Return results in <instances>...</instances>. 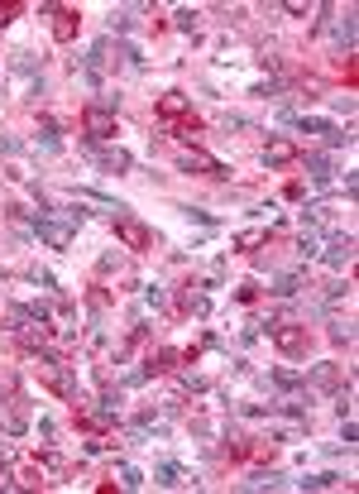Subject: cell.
<instances>
[{"mask_svg": "<svg viewBox=\"0 0 359 494\" xmlns=\"http://www.w3.org/2000/svg\"><path fill=\"white\" fill-rule=\"evenodd\" d=\"M182 115H192L187 110V96L182 91H163L158 96V120H182Z\"/></svg>", "mask_w": 359, "mask_h": 494, "instance_id": "30bf717a", "label": "cell"}, {"mask_svg": "<svg viewBox=\"0 0 359 494\" xmlns=\"http://www.w3.org/2000/svg\"><path fill=\"white\" fill-rule=\"evenodd\" d=\"M196 20H201L196 10H177V29H182V34H196Z\"/></svg>", "mask_w": 359, "mask_h": 494, "instance_id": "cb8c5ba5", "label": "cell"}, {"mask_svg": "<svg viewBox=\"0 0 359 494\" xmlns=\"http://www.w3.org/2000/svg\"><path fill=\"white\" fill-rule=\"evenodd\" d=\"M34 235H39L48 249H67L72 240H77V230H72V226H62V221H53L48 212H39V216H34Z\"/></svg>", "mask_w": 359, "mask_h": 494, "instance_id": "3957f363", "label": "cell"}, {"mask_svg": "<svg viewBox=\"0 0 359 494\" xmlns=\"http://www.w3.org/2000/svg\"><path fill=\"white\" fill-rule=\"evenodd\" d=\"M82 130L96 139V144H101V139H111V135H115V110H106V106H86V110H82Z\"/></svg>", "mask_w": 359, "mask_h": 494, "instance_id": "52a82bcc", "label": "cell"}, {"mask_svg": "<svg viewBox=\"0 0 359 494\" xmlns=\"http://www.w3.org/2000/svg\"><path fill=\"white\" fill-rule=\"evenodd\" d=\"M297 254H302V259H316V254H321V240H316V235L306 230L302 240H297Z\"/></svg>", "mask_w": 359, "mask_h": 494, "instance_id": "7402d4cb", "label": "cell"}, {"mask_svg": "<svg viewBox=\"0 0 359 494\" xmlns=\"http://www.w3.org/2000/svg\"><path fill=\"white\" fill-rule=\"evenodd\" d=\"M259 298V283H240V288H235V302H254Z\"/></svg>", "mask_w": 359, "mask_h": 494, "instance_id": "83f0119b", "label": "cell"}, {"mask_svg": "<svg viewBox=\"0 0 359 494\" xmlns=\"http://www.w3.org/2000/svg\"><path fill=\"white\" fill-rule=\"evenodd\" d=\"M269 240V230H245V235H235V249H259Z\"/></svg>", "mask_w": 359, "mask_h": 494, "instance_id": "44dd1931", "label": "cell"}, {"mask_svg": "<svg viewBox=\"0 0 359 494\" xmlns=\"http://www.w3.org/2000/svg\"><path fill=\"white\" fill-rule=\"evenodd\" d=\"M177 168H182V173H206V178H230V168L221 164V159H211V154H206V149H187V154H182V159H177Z\"/></svg>", "mask_w": 359, "mask_h": 494, "instance_id": "8992f818", "label": "cell"}, {"mask_svg": "<svg viewBox=\"0 0 359 494\" xmlns=\"http://www.w3.org/2000/svg\"><path fill=\"white\" fill-rule=\"evenodd\" d=\"M86 154H91V164L106 168V173H130V168H135V159H130L120 144H96V139H86Z\"/></svg>", "mask_w": 359, "mask_h": 494, "instance_id": "7a4b0ae2", "label": "cell"}, {"mask_svg": "<svg viewBox=\"0 0 359 494\" xmlns=\"http://www.w3.org/2000/svg\"><path fill=\"white\" fill-rule=\"evenodd\" d=\"M269 384L283 389V394H292V389L306 384V375H297V370H269Z\"/></svg>", "mask_w": 359, "mask_h": 494, "instance_id": "7c38bea8", "label": "cell"}, {"mask_svg": "<svg viewBox=\"0 0 359 494\" xmlns=\"http://www.w3.org/2000/svg\"><path fill=\"white\" fill-rule=\"evenodd\" d=\"M34 370H39V379L53 389V394H62V398H77V375L62 365V360H53V356H39L34 360Z\"/></svg>", "mask_w": 359, "mask_h": 494, "instance_id": "6da1fadb", "label": "cell"}, {"mask_svg": "<svg viewBox=\"0 0 359 494\" xmlns=\"http://www.w3.org/2000/svg\"><path fill=\"white\" fill-rule=\"evenodd\" d=\"M355 259V235H331V245H326V264L331 269H345Z\"/></svg>", "mask_w": 359, "mask_h": 494, "instance_id": "9c48e42d", "label": "cell"}, {"mask_svg": "<svg viewBox=\"0 0 359 494\" xmlns=\"http://www.w3.org/2000/svg\"><path fill=\"white\" fill-rule=\"evenodd\" d=\"M283 10H287V15H311V5H306V0H287Z\"/></svg>", "mask_w": 359, "mask_h": 494, "instance_id": "f1b7e54d", "label": "cell"}, {"mask_svg": "<svg viewBox=\"0 0 359 494\" xmlns=\"http://www.w3.org/2000/svg\"><path fill=\"white\" fill-rule=\"evenodd\" d=\"M187 307H192L196 317H206V312H211V298H206V293H192V298H187Z\"/></svg>", "mask_w": 359, "mask_h": 494, "instance_id": "4316f807", "label": "cell"}, {"mask_svg": "<svg viewBox=\"0 0 359 494\" xmlns=\"http://www.w3.org/2000/svg\"><path fill=\"white\" fill-rule=\"evenodd\" d=\"M297 288H302V274H278V278H273V288H269V293H273V298H292Z\"/></svg>", "mask_w": 359, "mask_h": 494, "instance_id": "2e32d148", "label": "cell"}, {"mask_svg": "<svg viewBox=\"0 0 359 494\" xmlns=\"http://www.w3.org/2000/svg\"><path fill=\"white\" fill-rule=\"evenodd\" d=\"M331 341L350 346V341H355V322H350V317H331Z\"/></svg>", "mask_w": 359, "mask_h": 494, "instance_id": "e0dca14e", "label": "cell"}, {"mask_svg": "<svg viewBox=\"0 0 359 494\" xmlns=\"http://www.w3.org/2000/svg\"><path fill=\"white\" fill-rule=\"evenodd\" d=\"M221 125H225V130H249V120H245V115H225Z\"/></svg>", "mask_w": 359, "mask_h": 494, "instance_id": "f546056e", "label": "cell"}, {"mask_svg": "<svg viewBox=\"0 0 359 494\" xmlns=\"http://www.w3.org/2000/svg\"><path fill=\"white\" fill-rule=\"evenodd\" d=\"M115 475H120V485H125V490H144V470H135V466H120Z\"/></svg>", "mask_w": 359, "mask_h": 494, "instance_id": "ffe728a7", "label": "cell"}, {"mask_svg": "<svg viewBox=\"0 0 359 494\" xmlns=\"http://www.w3.org/2000/svg\"><path fill=\"white\" fill-rule=\"evenodd\" d=\"M111 34H130V10H111Z\"/></svg>", "mask_w": 359, "mask_h": 494, "instance_id": "603a6c76", "label": "cell"}, {"mask_svg": "<svg viewBox=\"0 0 359 494\" xmlns=\"http://www.w3.org/2000/svg\"><path fill=\"white\" fill-rule=\"evenodd\" d=\"M306 173H311V183H331V159L326 154H306Z\"/></svg>", "mask_w": 359, "mask_h": 494, "instance_id": "9a60e30c", "label": "cell"}, {"mask_svg": "<svg viewBox=\"0 0 359 494\" xmlns=\"http://www.w3.org/2000/svg\"><path fill=\"white\" fill-rule=\"evenodd\" d=\"M115 235L125 240V249H149L154 245V230H149L144 221H135L130 212H115Z\"/></svg>", "mask_w": 359, "mask_h": 494, "instance_id": "277c9868", "label": "cell"}, {"mask_svg": "<svg viewBox=\"0 0 359 494\" xmlns=\"http://www.w3.org/2000/svg\"><path fill=\"white\" fill-rule=\"evenodd\" d=\"M335 480H340L335 470H321V475H306V480H297V490H331Z\"/></svg>", "mask_w": 359, "mask_h": 494, "instance_id": "ac0fdd59", "label": "cell"}, {"mask_svg": "<svg viewBox=\"0 0 359 494\" xmlns=\"http://www.w3.org/2000/svg\"><path fill=\"white\" fill-rule=\"evenodd\" d=\"M306 384L311 389H340V365H316V370H311V375H306Z\"/></svg>", "mask_w": 359, "mask_h": 494, "instance_id": "8fae6325", "label": "cell"}, {"mask_svg": "<svg viewBox=\"0 0 359 494\" xmlns=\"http://www.w3.org/2000/svg\"><path fill=\"white\" fill-rule=\"evenodd\" d=\"M297 159H302V149L292 139H269L264 144V168H283V164H297Z\"/></svg>", "mask_w": 359, "mask_h": 494, "instance_id": "ba28073f", "label": "cell"}, {"mask_svg": "<svg viewBox=\"0 0 359 494\" xmlns=\"http://www.w3.org/2000/svg\"><path fill=\"white\" fill-rule=\"evenodd\" d=\"M144 302H149V307H163V302H168V293L158 288V283H149V288H144Z\"/></svg>", "mask_w": 359, "mask_h": 494, "instance_id": "484cf974", "label": "cell"}, {"mask_svg": "<svg viewBox=\"0 0 359 494\" xmlns=\"http://www.w3.org/2000/svg\"><path fill=\"white\" fill-rule=\"evenodd\" d=\"M182 216L196 221V226H216V216H211V212H201V207H182Z\"/></svg>", "mask_w": 359, "mask_h": 494, "instance_id": "d4e9b609", "label": "cell"}, {"mask_svg": "<svg viewBox=\"0 0 359 494\" xmlns=\"http://www.w3.org/2000/svg\"><path fill=\"white\" fill-rule=\"evenodd\" d=\"M182 475H187V470L177 466V461H163V466L154 470V485H187Z\"/></svg>", "mask_w": 359, "mask_h": 494, "instance_id": "5bb4252c", "label": "cell"}, {"mask_svg": "<svg viewBox=\"0 0 359 494\" xmlns=\"http://www.w3.org/2000/svg\"><path fill=\"white\" fill-rule=\"evenodd\" d=\"M72 34H77V15H72V10H62V5H57V25H53V39H57V44H67V39H72Z\"/></svg>", "mask_w": 359, "mask_h": 494, "instance_id": "4fadbf2b", "label": "cell"}, {"mask_svg": "<svg viewBox=\"0 0 359 494\" xmlns=\"http://www.w3.org/2000/svg\"><path fill=\"white\" fill-rule=\"evenodd\" d=\"M278 485H283V475H278V470H259L254 480H245V490H278Z\"/></svg>", "mask_w": 359, "mask_h": 494, "instance_id": "d6986e66", "label": "cell"}, {"mask_svg": "<svg viewBox=\"0 0 359 494\" xmlns=\"http://www.w3.org/2000/svg\"><path fill=\"white\" fill-rule=\"evenodd\" d=\"M269 336H273V346L283 356H302L306 351V327H297V322H269Z\"/></svg>", "mask_w": 359, "mask_h": 494, "instance_id": "5b68a950", "label": "cell"}]
</instances>
